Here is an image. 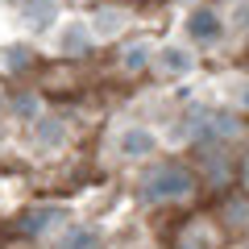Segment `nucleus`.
I'll use <instances>...</instances> for the list:
<instances>
[{
    "label": "nucleus",
    "instance_id": "f257e3e1",
    "mask_svg": "<svg viewBox=\"0 0 249 249\" xmlns=\"http://www.w3.org/2000/svg\"><path fill=\"white\" fill-rule=\"evenodd\" d=\"M187 187H191V175H183V170H162V175L154 178L150 196H183Z\"/></svg>",
    "mask_w": 249,
    "mask_h": 249
},
{
    "label": "nucleus",
    "instance_id": "f03ea898",
    "mask_svg": "<svg viewBox=\"0 0 249 249\" xmlns=\"http://www.w3.org/2000/svg\"><path fill=\"white\" fill-rule=\"evenodd\" d=\"M191 29H196V37H212V34H216V21H212V13H199V17L191 21Z\"/></svg>",
    "mask_w": 249,
    "mask_h": 249
}]
</instances>
